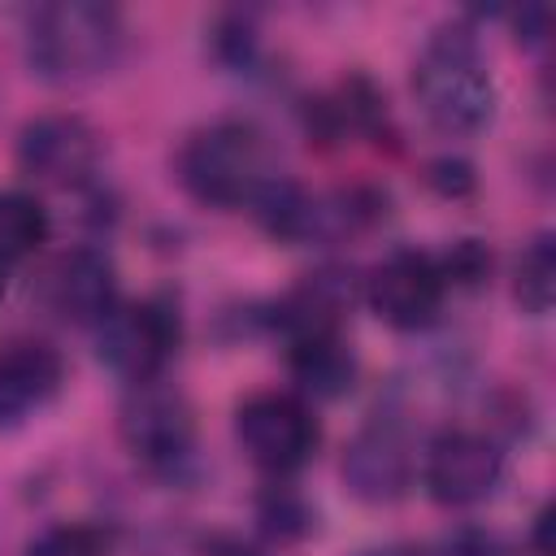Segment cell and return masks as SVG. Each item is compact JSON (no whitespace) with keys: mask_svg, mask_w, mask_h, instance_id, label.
I'll return each instance as SVG.
<instances>
[{"mask_svg":"<svg viewBox=\"0 0 556 556\" xmlns=\"http://www.w3.org/2000/svg\"><path fill=\"white\" fill-rule=\"evenodd\" d=\"M100 161V135L78 113L30 117L17 135V169L43 187H78Z\"/></svg>","mask_w":556,"mask_h":556,"instance_id":"9c48e42d","label":"cell"},{"mask_svg":"<svg viewBox=\"0 0 556 556\" xmlns=\"http://www.w3.org/2000/svg\"><path fill=\"white\" fill-rule=\"evenodd\" d=\"M517 304L530 313V317H543L552 308V295H556V248H552V235H539L521 261H517Z\"/></svg>","mask_w":556,"mask_h":556,"instance_id":"2e32d148","label":"cell"},{"mask_svg":"<svg viewBox=\"0 0 556 556\" xmlns=\"http://www.w3.org/2000/svg\"><path fill=\"white\" fill-rule=\"evenodd\" d=\"M26 556H113V534L91 521H56L26 543Z\"/></svg>","mask_w":556,"mask_h":556,"instance_id":"e0dca14e","label":"cell"},{"mask_svg":"<svg viewBox=\"0 0 556 556\" xmlns=\"http://www.w3.org/2000/svg\"><path fill=\"white\" fill-rule=\"evenodd\" d=\"M122 52V13L100 0H52L26 22V61L43 83L74 87L113 70Z\"/></svg>","mask_w":556,"mask_h":556,"instance_id":"7a4b0ae2","label":"cell"},{"mask_svg":"<svg viewBox=\"0 0 556 556\" xmlns=\"http://www.w3.org/2000/svg\"><path fill=\"white\" fill-rule=\"evenodd\" d=\"M413 96L439 135H478L495 117V78L465 26H447L421 48L413 65Z\"/></svg>","mask_w":556,"mask_h":556,"instance_id":"3957f363","label":"cell"},{"mask_svg":"<svg viewBox=\"0 0 556 556\" xmlns=\"http://www.w3.org/2000/svg\"><path fill=\"white\" fill-rule=\"evenodd\" d=\"M369 556H378V552H369Z\"/></svg>","mask_w":556,"mask_h":556,"instance_id":"44dd1931","label":"cell"},{"mask_svg":"<svg viewBox=\"0 0 556 556\" xmlns=\"http://www.w3.org/2000/svg\"><path fill=\"white\" fill-rule=\"evenodd\" d=\"M65 382V361L48 339L17 334L0 343V430H17L39 417Z\"/></svg>","mask_w":556,"mask_h":556,"instance_id":"30bf717a","label":"cell"},{"mask_svg":"<svg viewBox=\"0 0 556 556\" xmlns=\"http://www.w3.org/2000/svg\"><path fill=\"white\" fill-rule=\"evenodd\" d=\"M352 300H356V291L343 269H317L278 304V326L287 330V339L334 334V330H343Z\"/></svg>","mask_w":556,"mask_h":556,"instance_id":"4fadbf2b","label":"cell"},{"mask_svg":"<svg viewBox=\"0 0 556 556\" xmlns=\"http://www.w3.org/2000/svg\"><path fill=\"white\" fill-rule=\"evenodd\" d=\"M0 274H4V265H0ZM0 287H4V278H0Z\"/></svg>","mask_w":556,"mask_h":556,"instance_id":"ffe728a7","label":"cell"},{"mask_svg":"<svg viewBox=\"0 0 556 556\" xmlns=\"http://www.w3.org/2000/svg\"><path fill=\"white\" fill-rule=\"evenodd\" d=\"M500 478H504V452L495 447V439L478 430L447 426L421 452V482L430 500H439L443 508H469L486 500L500 486Z\"/></svg>","mask_w":556,"mask_h":556,"instance_id":"ba28073f","label":"cell"},{"mask_svg":"<svg viewBox=\"0 0 556 556\" xmlns=\"http://www.w3.org/2000/svg\"><path fill=\"white\" fill-rule=\"evenodd\" d=\"M534 552L547 556V513H539V526H534Z\"/></svg>","mask_w":556,"mask_h":556,"instance_id":"d6986e66","label":"cell"},{"mask_svg":"<svg viewBox=\"0 0 556 556\" xmlns=\"http://www.w3.org/2000/svg\"><path fill=\"white\" fill-rule=\"evenodd\" d=\"M443 295H447V274L439 256L417 248L387 252L365 278V304L391 330H426L439 317Z\"/></svg>","mask_w":556,"mask_h":556,"instance_id":"52a82bcc","label":"cell"},{"mask_svg":"<svg viewBox=\"0 0 556 556\" xmlns=\"http://www.w3.org/2000/svg\"><path fill=\"white\" fill-rule=\"evenodd\" d=\"M287 365H291V378L300 382L304 395H343L356 378V356L352 348L343 343V330L334 334H300V339H287Z\"/></svg>","mask_w":556,"mask_h":556,"instance_id":"5bb4252c","label":"cell"},{"mask_svg":"<svg viewBox=\"0 0 556 556\" xmlns=\"http://www.w3.org/2000/svg\"><path fill=\"white\" fill-rule=\"evenodd\" d=\"M48 308L70 321V326H100L117 308V269L104 252L96 248H74L65 252L43 282Z\"/></svg>","mask_w":556,"mask_h":556,"instance_id":"7c38bea8","label":"cell"},{"mask_svg":"<svg viewBox=\"0 0 556 556\" xmlns=\"http://www.w3.org/2000/svg\"><path fill=\"white\" fill-rule=\"evenodd\" d=\"M417 473V452L408 443V434L391 421H374L365 426L343 456V482L356 500L365 504H391L413 486Z\"/></svg>","mask_w":556,"mask_h":556,"instance_id":"8fae6325","label":"cell"},{"mask_svg":"<svg viewBox=\"0 0 556 556\" xmlns=\"http://www.w3.org/2000/svg\"><path fill=\"white\" fill-rule=\"evenodd\" d=\"M182 317L174 300H117V308L96 326V352L122 382H152L178 356Z\"/></svg>","mask_w":556,"mask_h":556,"instance_id":"277c9868","label":"cell"},{"mask_svg":"<svg viewBox=\"0 0 556 556\" xmlns=\"http://www.w3.org/2000/svg\"><path fill=\"white\" fill-rule=\"evenodd\" d=\"M117 430L126 452L152 473H178L195 447V413L187 395L174 391L165 378L135 382L126 391Z\"/></svg>","mask_w":556,"mask_h":556,"instance_id":"8992f818","label":"cell"},{"mask_svg":"<svg viewBox=\"0 0 556 556\" xmlns=\"http://www.w3.org/2000/svg\"><path fill=\"white\" fill-rule=\"evenodd\" d=\"M48 208L30 191H0V265L26 261L48 243Z\"/></svg>","mask_w":556,"mask_h":556,"instance_id":"9a60e30c","label":"cell"},{"mask_svg":"<svg viewBox=\"0 0 556 556\" xmlns=\"http://www.w3.org/2000/svg\"><path fill=\"white\" fill-rule=\"evenodd\" d=\"M235 439L248 460L274 478L304 469L321 443L317 413L295 391H256L235 408Z\"/></svg>","mask_w":556,"mask_h":556,"instance_id":"5b68a950","label":"cell"},{"mask_svg":"<svg viewBox=\"0 0 556 556\" xmlns=\"http://www.w3.org/2000/svg\"><path fill=\"white\" fill-rule=\"evenodd\" d=\"M443 556H517V547H508L500 534L491 530H460Z\"/></svg>","mask_w":556,"mask_h":556,"instance_id":"ac0fdd59","label":"cell"},{"mask_svg":"<svg viewBox=\"0 0 556 556\" xmlns=\"http://www.w3.org/2000/svg\"><path fill=\"white\" fill-rule=\"evenodd\" d=\"M178 182L208 208H256L278 182L274 148L252 122H208L187 135L178 152Z\"/></svg>","mask_w":556,"mask_h":556,"instance_id":"6da1fadb","label":"cell"}]
</instances>
